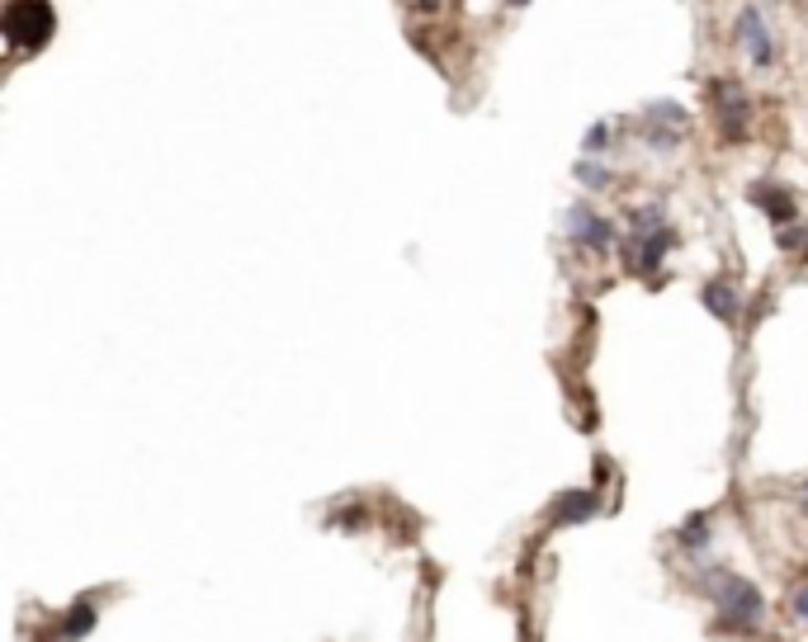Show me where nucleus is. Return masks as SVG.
<instances>
[{"label":"nucleus","mask_w":808,"mask_h":642,"mask_svg":"<svg viewBox=\"0 0 808 642\" xmlns=\"http://www.w3.org/2000/svg\"><path fill=\"white\" fill-rule=\"evenodd\" d=\"M789 610H795V619L808 629V586H799V591H795V600H789Z\"/></svg>","instance_id":"2eb2a0df"},{"label":"nucleus","mask_w":808,"mask_h":642,"mask_svg":"<svg viewBox=\"0 0 808 642\" xmlns=\"http://www.w3.org/2000/svg\"><path fill=\"white\" fill-rule=\"evenodd\" d=\"M572 175H577V185H582V189H610L614 185V170L605 166L601 156H582L572 166Z\"/></svg>","instance_id":"f8f14e48"},{"label":"nucleus","mask_w":808,"mask_h":642,"mask_svg":"<svg viewBox=\"0 0 808 642\" xmlns=\"http://www.w3.org/2000/svg\"><path fill=\"white\" fill-rule=\"evenodd\" d=\"M700 591H705V596L714 600L718 623H724V629H733V633H752V629H762L766 600H762V591H757V586H752L747 577L728 572V567H709V572L700 577Z\"/></svg>","instance_id":"f257e3e1"},{"label":"nucleus","mask_w":808,"mask_h":642,"mask_svg":"<svg viewBox=\"0 0 808 642\" xmlns=\"http://www.w3.org/2000/svg\"><path fill=\"white\" fill-rule=\"evenodd\" d=\"M747 199H752V204H757V208L766 213V218H770V222H780V227H785L789 218H795V194H789L785 185H770V180H757V185H752V189H747Z\"/></svg>","instance_id":"6e6552de"},{"label":"nucleus","mask_w":808,"mask_h":642,"mask_svg":"<svg viewBox=\"0 0 808 642\" xmlns=\"http://www.w3.org/2000/svg\"><path fill=\"white\" fill-rule=\"evenodd\" d=\"M506 6H511V10H525V6H530V0H506Z\"/></svg>","instance_id":"a211bd4d"},{"label":"nucleus","mask_w":808,"mask_h":642,"mask_svg":"<svg viewBox=\"0 0 808 642\" xmlns=\"http://www.w3.org/2000/svg\"><path fill=\"white\" fill-rule=\"evenodd\" d=\"M52 29H58V14H52L48 0H10L6 14H0V39L10 43V52L43 48Z\"/></svg>","instance_id":"7ed1b4c3"},{"label":"nucleus","mask_w":808,"mask_h":642,"mask_svg":"<svg viewBox=\"0 0 808 642\" xmlns=\"http://www.w3.org/2000/svg\"><path fill=\"white\" fill-rule=\"evenodd\" d=\"M412 6H416V10H426V14H435V10H441V0H412Z\"/></svg>","instance_id":"dca6fc26"},{"label":"nucleus","mask_w":808,"mask_h":642,"mask_svg":"<svg viewBox=\"0 0 808 642\" xmlns=\"http://www.w3.org/2000/svg\"><path fill=\"white\" fill-rule=\"evenodd\" d=\"M563 231H568V241L587 246V251H595V256L614 251V241H620V231H614V222H610V218H601V213H595L587 199L568 204V213H563Z\"/></svg>","instance_id":"39448f33"},{"label":"nucleus","mask_w":808,"mask_h":642,"mask_svg":"<svg viewBox=\"0 0 808 642\" xmlns=\"http://www.w3.org/2000/svg\"><path fill=\"white\" fill-rule=\"evenodd\" d=\"M799 506H804V515H808V482H804V487H799Z\"/></svg>","instance_id":"f3484780"},{"label":"nucleus","mask_w":808,"mask_h":642,"mask_svg":"<svg viewBox=\"0 0 808 642\" xmlns=\"http://www.w3.org/2000/svg\"><path fill=\"white\" fill-rule=\"evenodd\" d=\"M639 133L653 152H676L681 147V133H686V110L676 100H653L643 104V118H639Z\"/></svg>","instance_id":"20e7f679"},{"label":"nucleus","mask_w":808,"mask_h":642,"mask_svg":"<svg viewBox=\"0 0 808 642\" xmlns=\"http://www.w3.org/2000/svg\"><path fill=\"white\" fill-rule=\"evenodd\" d=\"M595 491H568V496H558V506H553V525H582V520H591L595 515Z\"/></svg>","instance_id":"1a4fd4ad"},{"label":"nucleus","mask_w":808,"mask_h":642,"mask_svg":"<svg viewBox=\"0 0 808 642\" xmlns=\"http://www.w3.org/2000/svg\"><path fill=\"white\" fill-rule=\"evenodd\" d=\"M672 246H676V231H672V222L662 218V204L634 208V231H629V265H634L639 275H657Z\"/></svg>","instance_id":"f03ea898"},{"label":"nucleus","mask_w":808,"mask_h":642,"mask_svg":"<svg viewBox=\"0 0 808 642\" xmlns=\"http://www.w3.org/2000/svg\"><path fill=\"white\" fill-rule=\"evenodd\" d=\"M733 39H737V48L747 52V62H752V66H770V58H776V39H770L766 14H762L757 6H743V10H737Z\"/></svg>","instance_id":"0eeeda50"},{"label":"nucleus","mask_w":808,"mask_h":642,"mask_svg":"<svg viewBox=\"0 0 808 642\" xmlns=\"http://www.w3.org/2000/svg\"><path fill=\"white\" fill-rule=\"evenodd\" d=\"M705 308H709V317H718V321H737V293H733V283H724V279H714V283H705Z\"/></svg>","instance_id":"9b49d317"},{"label":"nucleus","mask_w":808,"mask_h":642,"mask_svg":"<svg viewBox=\"0 0 808 642\" xmlns=\"http://www.w3.org/2000/svg\"><path fill=\"white\" fill-rule=\"evenodd\" d=\"M610 142H614V128L605 118H595L591 128L582 133V156H601V152H610Z\"/></svg>","instance_id":"4468645a"},{"label":"nucleus","mask_w":808,"mask_h":642,"mask_svg":"<svg viewBox=\"0 0 808 642\" xmlns=\"http://www.w3.org/2000/svg\"><path fill=\"white\" fill-rule=\"evenodd\" d=\"M91 629H95V604L91 600H76L72 610L62 614V623H58V642H81Z\"/></svg>","instance_id":"9d476101"},{"label":"nucleus","mask_w":808,"mask_h":642,"mask_svg":"<svg viewBox=\"0 0 808 642\" xmlns=\"http://www.w3.org/2000/svg\"><path fill=\"white\" fill-rule=\"evenodd\" d=\"M709 95H714V114H718L714 123H718V133H724L728 142H737V137L747 133V118H752L747 91H743L737 81H728V76H724V81H714V85H709Z\"/></svg>","instance_id":"423d86ee"},{"label":"nucleus","mask_w":808,"mask_h":642,"mask_svg":"<svg viewBox=\"0 0 808 642\" xmlns=\"http://www.w3.org/2000/svg\"><path fill=\"white\" fill-rule=\"evenodd\" d=\"M676 539H681V548L700 552V548L709 543V515H691V520L681 525V534H676Z\"/></svg>","instance_id":"ddd939ff"}]
</instances>
